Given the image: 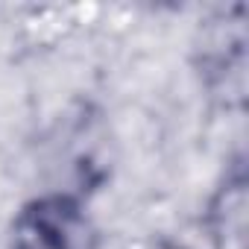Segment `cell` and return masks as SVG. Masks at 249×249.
<instances>
[{
  "instance_id": "obj_1",
  "label": "cell",
  "mask_w": 249,
  "mask_h": 249,
  "mask_svg": "<svg viewBox=\"0 0 249 249\" xmlns=\"http://www.w3.org/2000/svg\"><path fill=\"white\" fill-rule=\"evenodd\" d=\"M91 194L59 185L21 199L6 226V249H103Z\"/></svg>"
},
{
  "instance_id": "obj_2",
  "label": "cell",
  "mask_w": 249,
  "mask_h": 249,
  "mask_svg": "<svg viewBox=\"0 0 249 249\" xmlns=\"http://www.w3.org/2000/svg\"><path fill=\"white\" fill-rule=\"evenodd\" d=\"M249 30H246V6L234 3L229 9H217L211 18L199 21L191 41V65L199 88L208 97L243 103L246 91V53Z\"/></svg>"
},
{
  "instance_id": "obj_3",
  "label": "cell",
  "mask_w": 249,
  "mask_h": 249,
  "mask_svg": "<svg viewBox=\"0 0 249 249\" xmlns=\"http://www.w3.org/2000/svg\"><path fill=\"white\" fill-rule=\"evenodd\" d=\"M246 214H249V167L246 156L234 153L220 179L214 182L199 226L208 249H246Z\"/></svg>"
},
{
  "instance_id": "obj_4",
  "label": "cell",
  "mask_w": 249,
  "mask_h": 249,
  "mask_svg": "<svg viewBox=\"0 0 249 249\" xmlns=\"http://www.w3.org/2000/svg\"><path fill=\"white\" fill-rule=\"evenodd\" d=\"M126 249H196L173 234H164V231H153V234H144V237H135L132 243H126Z\"/></svg>"
}]
</instances>
